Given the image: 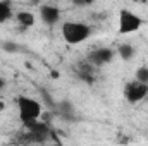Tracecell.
Returning <instances> with one entry per match:
<instances>
[{"instance_id": "obj_11", "label": "cell", "mask_w": 148, "mask_h": 146, "mask_svg": "<svg viewBox=\"0 0 148 146\" xmlns=\"http://www.w3.org/2000/svg\"><path fill=\"white\" fill-rule=\"evenodd\" d=\"M12 17V10H10V3L9 2H0V23H5Z\"/></svg>"}, {"instance_id": "obj_9", "label": "cell", "mask_w": 148, "mask_h": 146, "mask_svg": "<svg viewBox=\"0 0 148 146\" xmlns=\"http://www.w3.org/2000/svg\"><path fill=\"white\" fill-rule=\"evenodd\" d=\"M79 77L83 79V81H86V83H93V79H95V69H93V65L91 64H81L79 65Z\"/></svg>"}, {"instance_id": "obj_7", "label": "cell", "mask_w": 148, "mask_h": 146, "mask_svg": "<svg viewBox=\"0 0 148 146\" xmlns=\"http://www.w3.org/2000/svg\"><path fill=\"white\" fill-rule=\"evenodd\" d=\"M40 17H41V21H43L45 24L53 26V24L59 21V17H60V10H59L55 5H41V9H40Z\"/></svg>"}, {"instance_id": "obj_2", "label": "cell", "mask_w": 148, "mask_h": 146, "mask_svg": "<svg viewBox=\"0 0 148 146\" xmlns=\"http://www.w3.org/2000/svg\"><path fill=\"white\" fill-rule=\"evenodd\" d=\"M17 108H19V119L23 120V124L35 122L43 113L40 102L33 100V98H28V96H19L17 98Z\"/></svg>"}, {"instance_id": "obj_13", "label": "cell", "mask_w": 148, "mask_h": 146, "mask_svg": "<svg viewBox=\"0 0 148 146\" xmlns=\"http://www.w3.org/2000/svg\"><path fill=\"white\" fill-rule=\"evenodd\" d=\"M136 81L143 83V84H148V67H140L136 71Z\"/></svg>"}, {"instance_id": "obj_15", "label": "cell", "mask_w": 148, "mask_h": 146, "mask_svg": "<svg viewBox=\"0 0 148 146\" xmlns=\"http://www.w3.org/2000/svg\"><path fill=\"white\" fill-rule=\"evenodd\" d=\"M41 95H43V100L50 105V107H53V102H52V98H50V95L47 93V91H41Z\"/></svg>"}, {"instance_id": "obj_16", "label": "cell", "mask_w": 148, "mask_h": 146, "mask_svg": "<svg viewBox=\"0 0 148 146\" xmlns=\"http://www.w3.org/2000/svg\"><path fill=\"white\" fill-rule=\"evenodd\" d=\"M3 86H5V81H3V79H2V77H0V91H2V89H3Z\"/></svg>"}, {"instance_id": "obj_5", "label": "cell", "mask_w": 148, "mask_h": 146, "mask_svg": "<svg viewBox=\"0 0 148 146\" xmlns=\"http://www.w3.org/2000/svg\"><path fill=\"white\" fill-rule=\"evenodd\" d=\"M114 55H115V52H114L112 48L102 46V48H97V50L90 52V55H88L86 62H88V64H91L93 67H102V65H105V64H109V62H110L112 59H114Z\"/></svg>"}, {"instance_id": "obj_6", "label": "cell", "mask_w": 148, "mask_h": 146, "mask_svg": "<svg viewBox=\"0 0 148 146\" xmlns=\"http://www.w3.org/2000/svg\"><path fill=\"white\" fill-rule=\"evenodd\" d=\"M24 127H26V131L33 136L35 143H43V141H47L48 136H50V127H48L47 122L35 120V122H28V124H24Z\"/></svg>"}, {"instance_id": "obj_3", "label": "cell", "mask_w": 148, "mask_h": 146, "mask_svg": "<svg viewBox=\"0 0 148 146\" xmlns=\"http://www.w3.org/2000/svg\"><path fill=\"white\" fill-rule=\"evenodd\" d=\"M143 24V19L140 16H136L133 10L122 9L119 12V33L121 35H129V33H136Z\"/></svg>"}, {"instance_id": "obj_10", "label": "cell", "mask_w": 148, "mask_h": 146, "mask_svg": "<svg viewBox=\"0 0 148 146\" xmlns=\"http://www.w3.org/2000/svg\"><path fill=\"white\" fill-rule=\"evenodd\" d=\"M117 55L122 60H131L134 57V46L129 45V43H122V45L117 46Z\"/></svg>"}, {"instance_id": "obj_8", "label": "cell", "mask_w": 148, "mask_h": 146, "mask_svg": "<svg viewBox=\"0 0 148 146\" xmlns=\"http://www.w3.org/2000/svg\"><path fill=\"white\" fill-rule=\"evenodd\" d=\"M16 19H17V23L21 24V26H24V28H29V26H33L35 24V14L33 12H29V10H19L17 14H16Z\"/></svg>"}, {"instance_id": "obj_19", "label": "cell", "mask_w": 148, "mask_h": 146, "mask_svg": "<svg viewBox=\"0 0 148 146\" xmlns=\"http://www.w3.org/2000/svg\"><path fill=\"white\" fill-rule=\"evenodd\" d=\"M57 146H66V145H62V143H57Z\"/></svg>"}, {"instance_id": "obj_4", "label": "cell", "mask_w": 148, "mask_h": 146, "mask_svg": "<svg viewBox=\"0 0 148 146\" xmlns=\"http://www.w3.org/2000/svg\"><path fill=\"white\" fill-rule=\"evenodd\" d=\"M124 96L129 103H138V102L145 100L148 96V84L138 83V81L127 83L124 88Z\"/></svg>"}, {"instance_id": "obj_17", "label": "cell", "mask_w": 148, "mask_h": 146, "mask_svg": "<svg viewBox=\"0 0 148 146\" xmlns=\"http://www.w3.org/2000/svg\"><path fill=\"white\" fill-rule=\"evenodd\" d=\"M52 77H55V79H57V77H59V72H57V71H52Z\"/></svg>"}, {"instance_id": "obj_20", "label": "cell", "mask_w": 148, "mask_h": 146, "mask_svg": "<svg viewBox=\"0 0 148 146\" xmlns=\"http://www.w3.org/2000/svg\"><path fill=\"white\" fill-rule=\"evenodd\" d=\"M147 100H148V96H147Z\"/></svg>"}, {"instance_id": "obj_14", "label": "cell", "mask_w": 148, "mask_h": 146, "mask_svg": "<svg viewBox=\"0 0 148 146\" xmlns=\"http://www.w3.org/2000/svg\"><path fill=\"white\" fill-rule=\"evenodd\" d=\"M3 50H5V52H19L21 48H19V45H16V43H12V41H5V43H3Z\"/></svg>"}, {"instance_id": "obj_1", "label": "cell", "mask_w": 148, "mask_h": 146, "mask_svg": "<svg viewBox=\"0 0 148 146\" xmlns=\"http://www.w3.org/2000/svg\"><path fill=\"white\" fill-rule=\"evenodd\" d=\"M60 31H62V38L69 45H79L84 40H88L90 35H91L90 26L84 24V23H79V21H67V23H64Z\"/></svg>"}, {"instance_id": "obj_18", "label": "cell", "mask_w": 148, "mask_h": 146, "mask_svg": "<svg viewBox=\"0 0 148 146\" xmlns=\"http://www.w3.org/2000/svg\"><path fill=\"white\" fill-rule=\"evenodd\" d=\"M2 110H5V103H3V102H0V112H2Z\"/></svg>"}, {"instance_id": "obj_12", "label": "cell", "mask_w": 148, "mask_h": 146, "mask_svg": "<svg viewBox=\"0 0 148 146\" xmlns=\"http://www.w3.org/2000/svg\"><path fill=\"white\" fill-rule=\"evenodd\" d=\"M59 110H60V113L64 115V117H71L74 113V107L71 102H67V100H62L60 103H59Z\"/></svg>"}]
</instances>
